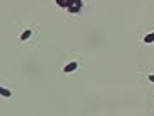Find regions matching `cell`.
<instances>
[{
    "label": "cell",
    "mask_w": 154,
    "mask_h": 116,
    "mask_svg": "<svg viewBox=\"0 0 154 116\" xmlns=\"http://www.w3.org/2000/svg\"><path fill=\"white\" fill-rule=\"evenodd\" d=\"M67 5H69V7L77 5V7H81V9H82V0H67Z\"/></svg>",
    "instance_id": "3957f363"
},
{
    "label": "cell",
    "mask_w": 154,
    "mask_h": 116,
    "mask_svg": "<svg viewBox=\"0 0 154 116\" xmlns=\"http://www.w3.org/2000/svg\"><path fill=\"white\" fill-rule=\"evenodd\" d=\"M149 80H151V82L154 84V74H151V75H149Z\"/></svg>",
    "instance_id": "52a82bcc"
},
{
    "label": "cell",
    "mask_w": 154,
    "mask_h": 116,
    "mask_svg": "<svg viewBox=\"0 0 154 116\" xmlns=\"http://www.w3.org/2000/svg\"><path fill=\"white\" fill-rule=\"evenodd\" d=\"M67 10H69L70 14H79V12H81V7H77V5H72V7H69Z\"/></svg>",
    "instance_id": "5b68a950"
},
{
    "label": "cell",
    "mask_w": 154,
    "mask_h": 116,
    "mask_svg": "<svg viewBox=\"0 0 154 116\" xmlns=\"http://www.w3.org/2000/svg\"><path fill=\"white\" fill-rule=\"evenodd\" d=\"M0 94H2V97H10V96H12V92H10L9 89L2 87V89H0Z\"/></svg>",
    "instance_id": "277c9868"
},
{
    "label": "cell",
    "mask_w": 154,
    "mask_h": 116,
    "mask_svg": "<svg viewBox=\"0 0 154 116\" xmlns=\"http://www.w3.org/2000/svg\"><path fill=\"white\" fill-rule=\"evenodd\" d=\"M31 36H33V31H31V29H26V31L21 34V41H28Z\"/></svg>",
    "instance_id": "7a4b0ae2"
},
{
    "label": "cell",
    "mask_w": 154,
    "mask_h": 116,
    "mask_svg": "<svg viewBox=\"0 0 154 116\" xmlns=\"http://www.w3.org/2000/svg\"><path fill=\"white\" fill-rule=\"evenodd\" d=\"M56 5L60 7V9H69V5H67V0H56Z\"/></svg>",
    "instance_id": "8992f818"
},
{
    "label": "cell",
    "mask_w": 154,
    "mask_h": 116,
    "mask_svg": "<svg viewBox=\"0 0 154 116\" xmlns=\"http://www.w3.org/2000/svg\"><path fill=\"white\" fill-rule=\"evenodd\" d=\"M77 68H79V63L77 61H70V63H67L63 67V74H72V72H76Z\"/></svg>",
    "instance_id": "6da1fadb"
}]
</instances>
